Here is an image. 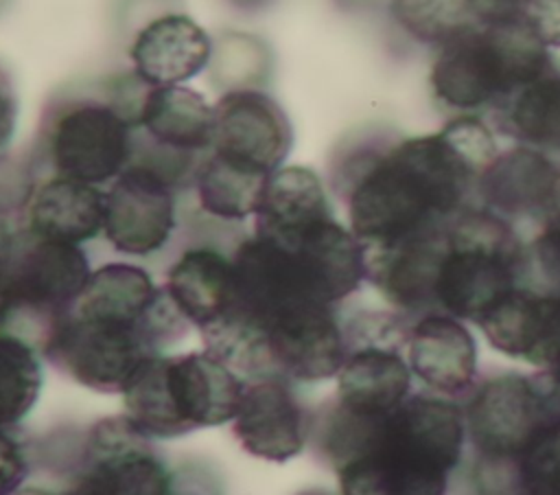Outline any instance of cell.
Returning <instances> with one entry per match:
<instances>
[{
	"label": "cell",
	"instance_id": "obj_1",
	"mask_svg": "<svg viewBox=\"0 0 560 495\" xmlns=\"http://www.w3.org/2000/svg\"><path fill=\"white\" fill-rule=\"evenodd\" d=\"M497 153L490 127L459 114L435 134L409 136L370 156L346 184L352 234L363 248H376L446 226Z\"/></svg>",
	"mask_w": 560,
	"mask_h": 495
},
{
	"label": "cell",
	"instance_id": "obj_2",
	"mask_svg": "<svg viewBox=\"0 0 560 495\" xmlns=\"http://www.w3.org/2000/svg\"><path fill=\"white\" fill-rule=\"evenodd\" d=\"M341 495H444L466 425L440 396H409L387 416H359L332 401L315 425Z\"/></svg>",
	"mask_w": 560,
	"mask_h": 495
},
{
	"label": "cell",
	"instance_id": "obj_3",
	"mask_svg": "<svg viewBox=\"0 0 560 495\" xmlns=\"http://www.w3.org/2000/svg\"><path fill=\"white\" fill-rule=\"evenodd\" d=\"M243 379L208 350L151 355L122 388L125 416L147 438H179L232 423Z\"/></svg>",
	"mask_w": 560,
	"mask_h": 495
},
{
	"label": "cell",
	"instance_id": "obj_4",
	"mask_svg": "<svg viewBox=\"0 0 560 495\" xmlns=\"http://www.w3.org/2000/svg\"><path fill=\"white\" fill-rule=\"evenodd\" d=\"M553 68L549 48L527 20L472 26L438 46L429 83L433 96L459 114L499 110L521 85Z\"/></svg>",
	"mask_w": 560,
	"mask_h": 495
},
{
	"label": "cell",
	"instance_id": "obj_5",
	"mask_svg": "<svg viewBox=\"0 0 560 495\" xmlns=\"http://www.w3.org/2000/svg\"><path fill=\"white\" fill-rule=\"evenodd\" d=\"M523 248L508 219L488 208H462L446 223V248L435 278L442 313L479 322L518 287Z\"/></svg>",
	"mask_w": 560,
	"mask_h": 495
},
{
	"label": "cell",
	"instance_id": "obj_6",
	"mask_svg": "<svg viewBox=\"0 0 560 495\" xmlns=\"http://www.w3.org/2000/svg\"><path fill=\"white\" fill-rule=\"evenodd\" d=\"M147 83L136 74L109 83L105 99L63 103L48 120L44 147L52 175L101 186L133 160L136 127Z\"/></svg>",
	"mask_w": 560,
	"mask_h": 495
},
{
	"label": "cell",
	"instance_id": "obj_7",
	"mask_svg": "<svg viewBox=\"0 0 560 495\" xmlns=\"http://www.w3.org/2000/svg\"><path fill=\"white\" fill-rule=\"evenodd\" d=\"M4 274L11 311L0 333L18 335L39 350L77 302L92 272L79 245L39 239L22 228L4 258Z\"/></svg>",
	"mask_w": 560,
	"mask_h": 495
},
{
	"label": "cell",
	"instance_id": "obj_8",
	"mask_svg": "<svg viewBox=\"0 0 560 495\" xmlns=\"http://www.w3.org/2000/svg\"><path fill=\"white\" fill-rule=\"evenodd\" d=\"M39 353L83 388L120 394L133 370L160 350L138 326L68 311L48 333Z\"/></svg>",
	"mask_w": 560,
	"mask_h": 495
},
{
	"label": "cell",
	"instance_id": "obj_9",
	"mask_svg": "<svg viewBox=\"0 0 560 495\" xmlns=\"http://www.w3.org/2000/svg\"><path fill=\"white\" fill-rule=\"evenodd\" d=\"M149 140V156L133 158L166 173L177 186L199 166L214 131V107L186 85H149L138 112V127ZM131 160V162H133Z\"/></svg>",
	"mask_w": 560,
	"mask_h": 495
},
{
	"label": "cell",
	"instance_id": "obj_10",
	"mask_svg": "<svg viewBox=\"0 0 560 495\" xmlns=\"http://www.w3.org/2000/svg\"><path fill=\"white\" fill-rule=\"evenodd\" d=\"M177 184L147 162H131L105 191L103 234L114 250L147 256L166 245L175 228Z\"/></svg>",
	"mask_w": 560,
	"mask_h": 495
},
{
	"label": "cell",
	"instance_id": "obj_11",
	"mask_svg": "<svg viewBox=\"0 0 560 495\" xmlns=\"http://www.w3.org/2000/svg\"><path fill=\"white\" fill-rule=\"evenodd\" d=\"M210 153L271 175L287 160L293 129L284 110L260 90H230L214 105Z\"/></svg>",
	"mask_w": 560,
	"mask_h": 495
},
{
	"label": "cell",
	"instance_id": "obj_12",
	"mask_svg": "<svg viewBox=\"0 0 560 495\" xmlns=\"http://www.w3.org/2000/svg\"><path fill=\"white\" fill-rule=\"evenodd\" d=\"M547 421V401L538 385L514 372L483 381L464 412L466 436L479 453L492 460H516L534 431Z\"/></svg>",
	"mask_w": 560,
	"mask_h": 495
},
{
	"label": "cell",
	"instance_id": "obj_13",
	"mask_svg": "<svg viewBox=\"0 0 560 495\" xmlns=\"http://www.w3.org/2000/svg\"><path fill=\"white\" fill-rule=\"evenodd\" d=\"M273 377L293 381H324L337 377L346 359L343 324L335 304H302L262 326Z\"/></svg>",
	"mask_w": 560,
	"mask_h": 495
},
{
	"label": "cell",
	"instance_id": "obj_14",
	"mask_svg": "<svg viewBox=\"0 0 560 495\" xmlns=\"http://www.w3.org/2000/svg\"><path fill=\"white\" fill-rule=\"evenodd\" d=\"M232 431L254 458L267 462L295 458L306 445L308 421L291 381L282 377L247 379L232 418Z\"/></svg>",
	"mask_w": 560,
	"mask_h": 495
},
{
	"label": "cell",
	"instance_id": "obj_15",
	"mask_svg": "<svg viewBox=\"0 0 560 495\" xmlns=\"http://www.w3.org/2000/svg\"><path fill=\"white\" fill-rule=\"evenodd\" d=\"M477 326L505 357L529 366L560 364V291L540 293L516 287Z\"/></svg>",
	"mask_w": 560,
	"mask_h": 495
},
{
	"label": "cell",
	"instance_id": "obj_16",
	"mask_svg": "<svg viewBox=\"0 0 560 495\" xmlns=\"http://www.w3.org/2000/svg\"><path fill=\"white\" fill-rule=\"evenodd\" d=\"M446 248V226L376 248H363L365 278L402 311H433L435 278Z\"/></svg>",
	"mask_w": 560,
	"mask_h": 495
},
{
	"label": "cell",
	"instance_id": "obj_17",
	"mask_svg": "<svg viewBox=\"0 0 560 495\" xmlns=\"http://www.w3.org/2000/svg\"><path fill=\"white\" fill-rule=\"evenodd\" d=\"M407 364L433 392L455 396L472 388L477 344L459 318L442 311L424 313L407 333Z\"/></svg>",
	"mask_w": 560,
	"mask_h": 495
},
{
	"label": "cell",
	"instance_id": "obj_18",
	"mask_svg": "<svg viewBox=\"0 0 560 495\" xmlns=\"http://www.w3.org/2000/svg\"><path fill=\"white\" fill-rule=\"evenodd\" d=\"M400 348L381 342L346 344L335 401L359 416H387L400 407L411 388V370Z\"/></svg>",
	"mask_w": 560,
	"mask_h": 495
},
{
	"label": "cell",
	"instance_id": "obj_19",
	"mask_svg": "<svg viewBox=\"0 0 560 495\" xmlns=\"http://www.w3.org/2000/svg\"><path fill=\"white\" fill-rule=\"evenodd\" d=\"M208 33L184 13H166L144 24L129 48L133 74L147 85H182L210 59Z\"/></svg>",
	"mask_w": 560,
	"mask_h": 495
},
{
	"label": "cell",
	"instance_id": "obj_20",
	"mask_svg": "<svg viewBox=\"0 0 560 495\" xmlns=\"http://www.w3.org/2000/svg\"><path fill=\"white\" fill-rule=\"evenodd\" d=\"M105 191L52 175L39 182L24 204V230L39 239L81 245L103 232Z\"/></svg>",
	"mask_w": 560,
	"mask_h": 495
},
{
	"label": "cell",
	"instance_id": "obj_21",
	"mask_svg": "<svg viewBox=\"0 0 560 495\" xmlns=\"http://www.w3.org/2000/svg\"><path fill=\"white\" fill-rule=\"evenodd\" d=\"M560 169L540 151L516 145L499 151L477 182L483 206L499 217H525L542 210Z\"/></svg>",
	"mask_w": 560,
	"mask_h": 495
},
{
	"label": "cell",
	"instance_id": "obj_22",
	"mask_svg": "<svg viewBox=\"0 0 560 495\" xmlns=\"http://www.w3.org/2000/svg\"><path fill=\"white\" fill-rule=\"evenodd\" d=\"M166 293L199 331L234 307L232 258L212 248L186 250L168 269Z\"/></svg>",
	"mask_w": 560,
	"mask_h": 495
},
{
	"label": "cell",
	"instance_id": "obj_23",
	"mask_svg": "<svg viewBox=\"0 0 560 495\" xmlns=\"http://www.w3.org/2000/svg\"><path fill=\"white\" fill-rule=\"evenodd\" d=\"M326 188L308 166H280L271 173L254 215V234L282 239L330 219Z\"/></svg>",
	"mask_w": 560,
	"mask_h": 495
},
{
	"label": "cell",
	"instance_id": "obj_24",
	"mask_svg": "<svg viewBox=\"0 0 560 495\" xmlns=\"http://www.w3.org/2000/svg\"><path fill=\"white\" fill-rule=\"evenodd\" d=\"M497 112L503 129L521 145L560 151V70L553 66L521 85Z\"/></svg>",
	"mask_w": 560,
	"mask_h": 495
},
{
	"label": "cell",
	"instance_id": "obj_25",
	"mask_svg": "<svg viewBox=\"0 0 560 495\" xmlns=\"http://www.w3.org/2000/svg\"><path fill=\"white\" fill-rule=\"evenodd\" d=\"M269 177L271 175L232 164L208 151L201 158L192 182L199 206L208 215L228 221H243L256 215Z\"/></svg>",
	"mask_w": 560,
	"mask_h": 495
},
{
	"label": "cell",
	"instance_id": "obj_26",
	"mask_svg": "<svg viewBox=\"0 0 560 495\" xmlns=\"http://www.w3.org/2000/svg\"><path fill=\"white\" fill-rule=\"evenodd\" d=\"M37 348L11 333H0V429L18 425L35 405L42 390Z\"/></svg>",
	"mask_w": 560,
	"mask_h": 495
},
{
	"label": "cell",
	"instance_id": "obj_27",
	"mask_svg": "<svg viewBox=\"0 0 560 495\" xmlns=\"http://www.w3.org/2000/svg\"><path fill=\"white\" fill-rule=\"evenodd\" d=\"M389 15L409 37L433 48L477 26L464 0H389Z\"/></svg>",
	"mask_w": 560,
	"mask_h": 495
},
{
	"label": "cell",
	"instance_id": "obj_28",
	"mask_svg": "<svg viewBox=\"0 0 560 495\" xmlns=\"http://www.w3.org/2000/svg\"><path fill=\"white\" fill-rule=\"evenodd\" d=\"M523 495H560V418L542 423L516 456Z\"/></svg>",
	"mask_w": 560,
	"mask_h": 495
},
{
	"label": "cell",
	"instance_id": "obj_29",
	"mask_svg": "<svg viewBox=\"0 0 560 495\" xmlns=\"http://www.w3.org/2000/svg\"><path fill=\"white\" fill-rule=\"evenodd\" d=\"M540 230L534 239V256L542 276L560 287V175L538 212Z\"/></svg>",
	"mask_w": 560,
	"mask_h": 495
},
{
	"label": "cell",
	"instance_id": "obj_30",
	"mask_svg": "<svg viewBox=\"0 0 560 495\" xmlns=\"http://www.w3.org/2000/svg\"><path fill=\"white\" fill-rule=\"evenodd\" d=\"M479 26H505L527 20L532 0H464Z\"/></svg>",
	"mask_w": 560,
	"mask_h": 495
},
{
	"label": "cell",
	"instance_id": "obj_31",
	"mask_svg": "<svg viewBox=\"0 0 560 495\" xmlns=\"http://www.w3.org/2000/svg\"><path fill=\"white\" fill-rule=\"evenodd\" d=\"M26 456L20 442L9 434V429H0V495H11L20 488L26 477Z\"/></svg>",
	"mask_w": 560,
	"mask_h": 495
},
{
	"label": "cell",
	"instance_id": "obj_32",
	"mask_svg": "<svg viewBox=\"0 0 560 495\" xmlns=\"http://www.w3.org/2000/svg\"><path fill=\"white\" fill-rule=\"evenodd\" d=\"M527 22L547 48H560V0H532Z\"/></svg>",
	"mask_w": 560,
	"mask_h": 495
},
{
	"label": "cell",
	"instance_id": "obj_33",
	"mask_svg": "<svg viewBox=\"0 0 560 495\" xmlns=\"http://www.w3.org/2000/svg\"><path fill=\"white\" fill-rule=\"evenodd\" d=\"M18 120V99L4 70H0V151L9 145Z\"/></svg>",
	"mask_w": 560,
	"mask_h": 495
},
{
	"label": "cell",
	"instance_id": "obj_34",
	"mask_svg": "<svg viewBox=\"0 0 560 495\" xmlns=\"http://www.w3.org/2000/svg\"><path fill=\"white\" fill-rule=\"evenodd\" d=\"M15 232H18V230H13V228H11L9 217H7V210H4V206L0 204V261H4V258H7V254H9V248H11V243H13Z\"/></svg>",
	"mask_w": 560,
	"mask_h": 495
},
{
	"label": "cell",
	"instance_id": "obj_35",
	"mask_svg": "<svg viewBox=\"0 0 560 495\" xmlns=\"http://www.w3.org/2000/svg\"><path fill=\"white\" fill-rule=\"evenodd\" d=\"M9 311H11L9 285H7V274H4V261H0V326L4 324Z\"/></svg>",
	"mask_w": 560,
	"mask_h": 495
},
{
	"label": "cell",
	"instance_id": "obj_36",
	"mask_svg": "<svg viewBox=\"0 0 560 495\" xmlns=\"http://www.w3.org/2000/svg\"><path fill=\"white\" fill-rule=\"evenodd\" d=\"M11 495H55V493L44 491V488H33V486H28V488H18V491H13Z\"/></svg>",
	"mask_w": 560,
	"mask_h": 495
},
{
	"label": "cell",
	"instance_id": "obj_37",
	"mask_svg": "<svg viewBox=\"0 0 560 495\" xmlns=\"http://www.w3.org/2000/svg\"><path fill=\"white\" fill-rule=\"evenodd\" d=\"M295 495H330V493H326V491H322V488H306V491H300V493H295Z\"/></svg>",
	"mask_w": 560,
	"mask_h": 495
},
{
	"label": "cell",
	"instance_id": "obj_38",
	"mask_svg": "<svg viewBox=\"0 0 560 495\" xmlns=\"http://www.w3.org/2000/svg\"><path fill=\"white\" fill-rule=\"evenodd\" d=\"M553 383H556V390L560 394V364L553 368Z\"/></svg>",
	"mask_w": 560,
	"mask_h": 495
}]
</instances>
